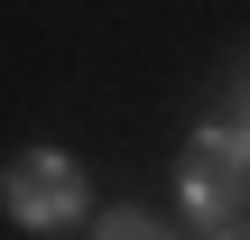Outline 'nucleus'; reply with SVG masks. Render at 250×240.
Wrapping results in <instances>:
<instances>
[{
    "label": "nucleus",
    "instance_id": "1",
    "mask_svg": "<svg viewBox=\"0 0 250 240\" xmlns=\"http://www.w3.org/2000/svg\"><path fill=\"white\" fill-rule=\"evenodd\" d=\"M176 185H186L195 213H241V203H250V139H241V129H204V139L186 148Z\"/></svg>",
    "mask_w": 250,
    "mask_h": 240
},
{
    "label": "nucleus",
    "instance_id": "2",
    "mask_svg": "<svg viewBox=\"0 0 250 240\" xmlns=\"http://www.w3.org/2000/svg\"><path fill=\"white\" fill-rule=\"evenodd\" d=\"M9 213L37 222V231H65V222L83 213V166H74V157H46V148L19 157V166H9Z\"/></svg>",
    "mask_w": 250,
    "mask_h": 240
},
{
    "label": "nucleus",
    "instance_id": "3",
    "mask_svg": "<svg viewBox=\"0 0 250 240\" xmlns=\"http://www.w3.org/2000/svg\"><path fill=\"white\" fill-rule=\"evenodd\" d=\"M102 240H167V231H158V222H139V213H111V222H102Z\"/></svg>",
    "mask_w": 250,
    "mask_h": 240
},
{
    "label": "nucleus",
    "instance_id": "4",
    "mask_svg": "<svg viewBox=\"0 0 250 240\" xmlns=\"http://www.w3.org/2000/svg\"><path fill=\"white\" fill-rule=\"evenodd\" d=\"M223 240H250V222H232V231H223Z\"/></svg>",
    "mask_w": 250,
    "mask_h": 240
}]
</instances>
